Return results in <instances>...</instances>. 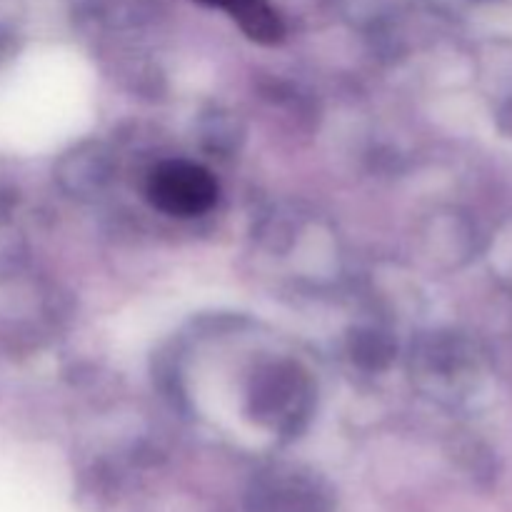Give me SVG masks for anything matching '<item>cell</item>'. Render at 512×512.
Returning a JSON list of instances; mask_svg holds the SVG:
<instances>
[{
    "label": "cell",
    "instance_id": "cell-2",
    "mask_svg": "<svg viewBox=\"0 0 512 512\" xmlns=\"http://www.w3.org/2000/svg\"><path fill=\"white\" fill-rule=\"evenodd\" d=\"M198 3L228 13L258 43H278L283 38V23L268 0H198Z\"/></svg>",
    "mask_w": 512,
    "mask_h": 512
},
{
    "label": "cell",
    "instance_id": "cell-1",
    "mask_svg": "<svg viewBox=\"0 0 512 512\" xmlns=\"http://www.w3.org/2000/svg\"><path fill=\"white\" fill-rule=\"evenodd\" d=\"M155 200L173 213H198L215 198L213 180L195 168L173 165L155 178Z\"/></svg>",
    "mask_w": 512,
    "mask_h": 512
}]
</instances>
